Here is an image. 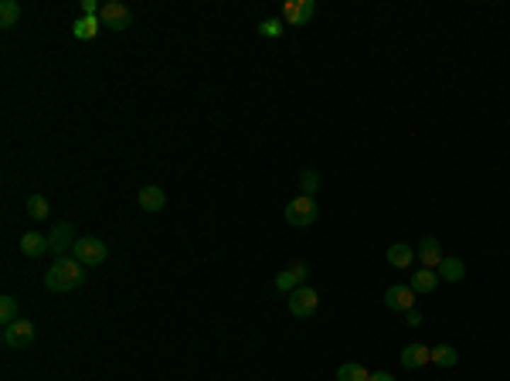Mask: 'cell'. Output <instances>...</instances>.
Returning <instances> with one entry per match:
<instances>
[{"label": "cell", "instance_id": "6da1fadb", "mask_svg": "<svg viewBox=\"0 0 510 381\" xmlns=\"http://www.w3.org/2000/svg\"><path fill=\"white\" fill-rule=\"evenodd\" d=\"M85 283V266L79 259H55L48 273H45V286L51 293H68Z\"/></svg>", "mask_w": 510, "mask_h": 381}, {"label": "cell", "instance_id": "7a4b0ae2", "mask_svg": "<svg viewBox=\"0 0 510 381\" xmlns=\"http://www.w3.org/2000/svg\"><path fill=\"white\" fill-rule=\"evenodd\" d=\"M286 222L293 228H310L317 218H320V208H317V198H306V194H296L293 201H286Z\"/></svg>", "mask_w": 510, "mask_h": 381}, {"label": "cell", "instance_id": "3957f363", "mask_svg": "<svg viewBox=\"0 0 510 381\" xmlns=\"http://www.w3.org/2000/svg\"><path fill=\"white\" fill-rule=\"evenodd\" d=\"M72 252H75L72 259H79L85 269H96V266H102V262L109 259V249H106V242H102V239H92V235H85V239H75Z\"/></svg>", "mask_w": 510, "mask_h": 381}, {"label": "cell", "instance_id": "277c9868", "mask_svg": "<svg viewBox=\"0 0 510 381\" xmlns=\"http://www.w3.org/2000/svg\"><path fill=\"white\" fill-rule=\"evenodd\" d=\"M317 310H320V293H317L313 286H300V290L289 293V313H293V317L310 320Z\"/></svg>", "mask_w": 510, "mask_h": 381}, {"label": "cell", "instance_id": "5b68a950", "mask_svg": "<svg viewBox=\"0 0 510 381\" xmlns=\"http://www.w3.org/2000/svg\"><path fill=\"white\" fill-rule=\"evenodd\" d=\"M99 21L102 28H109V31H126L133 24V11L126 4H119V0H106L99 11Z\"/></svg>", "mask_w": 510, "mask_h": 381}, {"label": "cell", "instance_id": "8992f818", "mask_svg": "<svg viewBox=\"0 0 510 381\" xmlns=\"http://www.w3.org/2000/svg\"><path fill=\"white\" fill-rule=\"evenodd\" d=\"M4 344L11 351H24V347L34 344V324L31 320H14L4 327Z\"/></svg>", "mask_w": 510, "mask_h": 381}, {"label": "cell", "instance_id": "52a82bcc", "mask_svg": "<svg viewBox=\"0 0 510 381\" xmlns=\"http://www.w3.org/2000/svg\"><path fill=\"white\" fill-rule=\"evenodd\" d=\"M415 296L419 293H415L408 283H398V286H388V290H385V307L395 313H408V310H415Z\"/></svg>", "mask_w": 510, "mask_h": 381}, {"label": "cell", "instance_id": "ba28073f", "mask_svg": "<svg viewBox=\"0 0 510 381\" xmlns=\"http://www.w3.org/2000/svg\"><path fill=\"white\" fill-rule=\"evenodd\" d=\"M313 14H317V4H313V0H289L286 11H283V24H289V28H303Z\"/></svg>", "mask_w": 510, "mask_h": 381}, {"label": "cell", "instance_id": "9c48e42d", "mask_svg": "<svg viewBox=\"0 0 510 381\" xmlns=\"http://www.w3.org/2000/svg\"><path fill=\"white\" fill-rule=\"evenodd\" d=\"M306 276H310V273H306L303 262H293L289 269H283V273L276 276V283H272V286H276V293H286L289 296L293 290H300V286H303Z\"/></svg>", "mask_w": 510, "mask_h": 381}, {"label": "cell", "instance_id": "30bf717a", "mask_svg": "<svg viewBox=\"0 0 510 381\" xmlns=\"http://www.w3.org/2000/svg\"><path fill=\"white\" fill-rule=\"evenodd\" d=\"M398 358H402V368H405V371H419V368H425V364H432V347L405 344Z\"/></svg>", "mask_w": 510, "mask_h": 381}, {"label": "cell", "instance_id": "8fae6325", "mask_svg": "<svg viewBox=\"0 0 510 381\" xmlns=\"http://www.w3.org/2000/svg\"><path fill=\"white\" fill-rule=\"evenodd\" d=\"M48 245H51V256L65 259V252L75 245V235H72V225L68 222H58V225L48 232Z\"/></svg>", "mask_w": 510, "mask_h": 381}, {"label": "cell", "instance_id": "7c38bea8", "mask_svg": "<svg viewBox=\"0 0 510 381\" xmlns=\"http://www.w3.org/2000/svg\"><path fill=\"white\" fill-rule=\"evenodd\" d=\"M136 201H140V208L147 211V215H157V211L167 208V194H164V188H157V184H147V188L136 190Z\"/></svg>", "mask_w": 510, "mask_h": 381}, {"label": "cell", "instance_id": "4fadbf2b", "mask_svg": "<svg viewBox=\"0 0 510 381\" xmlns=\"http://www.w3.org/2000/svg\"><path fill=\"white\" fill-rule=\"evenodd\" d=\"M415 259L422 262V269H439V262L446 259L442 256V242L439 239H422L419 249H415Z\"/></svg>", "mask_w": 510, "mask_h": 381}, {"label": "cell", "instance_id": "5bb4252c", "mask_svg": "<svg viewBox=\"0 0 510 381\" xmlns=\"http://www.w3.org/2000/svg\"><path fill=\"white\" fill-rule=\"evenodd\" d=\"M45 252H51L48 235H41V232H24V235H21V256H28V259H41Z\"/></svg>", "mask_w": 510, "mask_h": 381}, {"label": "cell", "instance_id": "9a60e30c", "mask_svg": "<svg viewBox=\"0 0 510 381\" xmlns=\"http://www.w3.org/2000/svg\"><path fill=\"white\" fill-rule=\"evenodd\" d=\"M408 286H412L419 296L436 293V286H439V273H436V269H419V273H412V283H408Z\"/></svg>", "mask_w": 510, "mask_h": 381}, {"label": "cell", "instance_id": "2e32d148", "mask_svg": "<svg viewBox=\"0 0 510 381\" xmlns=\"http://www.w3.org/2000/svg\"><path fill=\"white\" fill-rule=\"evenodd\" d=\"M388 262L395 266V269H408V266L415 262V249H412V245H405V242L391 245V249H388Z\"/></svg>", "mask_w": 510, "mask_h": 381}, {"label": "cell", "instance_id": "e0dca14e", "mask_svg": "<svg viewBox=\"0 0 510 381\" xmlns=\"http://www.w3.org/2000/svg\"><path fill=\"white\" fill-rule=\"evenodd\" d=\"M436 273H439V279H446V283H459V279L466 276V266H463V259H449V256H446Z\"/></svg>", "mask_w": 510, "mask_h": 381}, {"label": "cell", "instance_id": "ac0fdd59", "mask_svg": "<svg viewBox=\"0 0 510 381\" xmlns=\"http://www.w3.org/2000/svg\"><path fill=\"white\" fill-rule=\"evenodd\" d=\"M99 28H102L99 18H79L72 24V35L79 38V41H92V38L99 35Z\"/></svg>", "mask_w": 510, "mask_h": 381}, {"label": "cell", "instance_id": "d6986e66", "mask_svg": "<svg viewBox=\"0 0 510 381\" xmlns=\"http://www.w3.org/2000/svg\"><path fill=\"white\" fill-rule=\"evenodd\" d=\"M337 381H371V371H368L364 364L347 361L337 368Z\"/></svg>", "mask_w": 510, "mask_h": 381}, {"label": "cell", "instance_id": "ffe728a7", "mask_svg": "<svg viewBox=\"0 0 510 381\" xmlns=\"http://www.w3.org/2000/svg\"><path fill=\"white\" fill-rule=\"evenodd\" d=\"M456 361H459V354L453 344L432 347V364H436V368H456Z\"/></svg>", "mask_w": 510, "mask_h": 381}, {"label": "cell", "instance_id": "44dd1931", "mask_svg": "<svg viewBox=\"0 0 510 381\" xmlns=\"http://www.w3.org/2000/svg\"><path fill=\"white\" fill-rule=\"evenodd\" d=\"M17 21H21V4H17V0H4V4H0V28L11 31Z\"/></svg>", "mask_w": 510, "mask_h": 381}, {"label": "cell", "instance_id": "7402d4cb", "mask_svg": "<svg viewBox=\"0 0 510 381\" xmlns=\"http://www.w3.org/2000/svg\"><path fill=\"white\" fill-rule=\"evenodd\" d=\"M28 215H31L34 222H48V215H51L48 198H41V194H31V198H28Z\"/></svg>", "mask_w": 510, "mask_h": 381}, {"label": "cell", "instance_id": "603a6c76", "mask_svg": "<svg viewBox=\"0 0 510 381\" xmlns=\"http://www.w3.org/2000/svg\"><path fill=\"white\" fill-rule=\"evenodd\" d=\"M14 320H21V317H17V300L11 293L0 296V324L7 327V324H14Z\"/></svg>", "mask_w": 510, "mask_h": 381}, {"label": "cell", "instance_id": "cb8c5ba5", "mask_svg": "<svg viewBox=\"0 0 510 381\" xmlns=\"http://www.w3.org/2000/svg\"><path fill=\"white\" fill-rule=\"evenodd\" d=\"M300 190H303L306 198H313V194L320 190V174H317V171H310V167H306V171L300 174Z\"/></svg>", "mask_w": 510, "mask_h": 381}, {"label": "cell", "instance_id": "d4e9b609", "mask_svg": "<svg viewBox=\"0 0 510 381\" xmlns=\"http://www.w3.org/2000/svg\"><path fill=\"white\" fill-rule=\"evenodd\" d=\"M283 28H286V24H283V21H262V24H259V35L262 38H283Z\"/></svg>", "mask_w": 510, "mask_h": 381}, {"label": "cell", "instance_id": "484cf974", "mask_svg": "<svg viewBox=\"0 0 510 381\" xmlns=\"http://www.w3.org/2000/svg\"><path fill=\"white\" fill-rule=\"evenodd\" d=\"M99 4L96 0H82V18H99Z\"/></svg>", "mask_w": 510, "mask_h": 381}, {"label": "cell", "instance_id": "4316f807", "mask_svg": "<svg viewBox=\"0 0 510 381\" xmlns=\"http://www.w3.org/2000/svg\"><path fill=\"white\" fill-rule=\"evenodd\" d=\"M405 320L412 324V327H419V324H422V313H419V310H408V313H405Z\"/></svg>", "mask_w": 510, "mask_h": 381}, {"label": "cell", "instance_id": "83f0119b", "mask_svg": "<svg viewBox=\"0 0 510 381\" xmlns=\"http://www.w3.org/2000/svg\"><path fill=\"white\" fill-rule=\"evenodd\" d=\"M371 381H395V375H391V371H374Z\"/></svg>", "mask_w": 510, "mask_h": 381}]
</instances>
